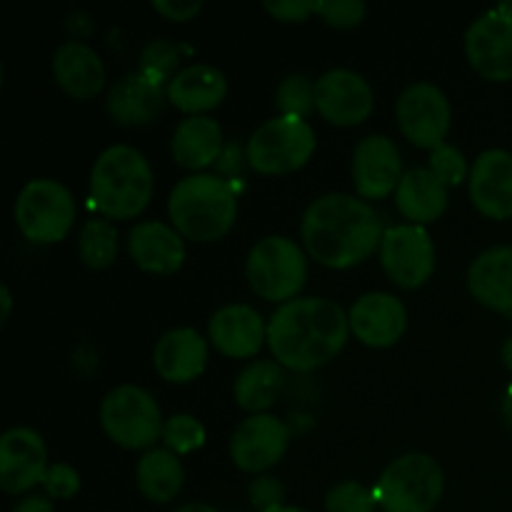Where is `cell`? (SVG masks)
<instances>
[{"instance_id": "obj_32", "label": "cell", "mask_w": 512, "mask_h": 512, "mask_svg": "<svg viewBox=\"0 0 512 512\" xmlns=\"http://www.w3.org/2000/svg\"><path fill=\"white\" fill-rule=\"evenodd\" d=\"M275 103H278L280 115L305 118L308 113L318 110L315 108V83L305 73L285 75L283 83L278 85V93H275Z\"/></svg>"}, {"instance_id": "obj_23", "label": "cell", "mask_w": 512, "mask_h": 512, "mask_svg": "<svg viewBox=\"0 0 512 512\" xmlns=\"http://www.w3.org/2000/svg\"><path fill=\"white\" fill-rule=\"evenodd\" d=\"M468 290L485 308L512 313V245H493L470 263Z\"/></svg>"}, {"instance_id": "obj_46", "label": "cell", "mask_w": 512, "mask_h": 512, "mask_svg": "<svg viewBox=\"0 0 512 512\" xmlns=\"http://www.w3.org/2000/svg\"><path fill=\"white\" fill-rule=\"evenodd\" d=\"M265 512H310V510H303V508H295V505H278V508H270Z\"/></svg>"}, {"instance_id": "obj_24", "label": "cell", "mask_w": 512, "mask_h": 512, "mask_svg": "<svg viewBox=\"0 0 512 512\" xmlns=\"http://www.w3.org/2000/svg\"><path fill=\"white\" fill-rule=\"evenodd\" d=\"M170 103L190 115H205V110L218 108L228 95V78L210 63H190L175 73L165 88Z\"/></svg>"}, {"instance_id": "obj_38", "label": "cell", "mask_w": 512, "mask_h": 512, "mask_svg": "<svg viewBox=\"0 0 512 512\" xmlns=\"http://www.w3.org/2000/svg\"><path fill=\"white\" fill-rule=\"evenodd\" d=\"M248 498L250 503H253V508L265 512L283 505L285 488L280 485L278 478H273V475H258V478L248 485Z\"/></svg>"}, {"instance_id": "obj_44", "label": "cell", "mask_w": 512, "mask_h": 512, "mask_svg": "<svg viewBox=\"0 0 512 512\" xmlns=\"http://www.w3.org/2000/svg\"><path fill=\"white\" fill-rule=\"evenodd\" d=\"M175 512H218V510L208 503H185V505H180Z\"/></svg>"}, {"instance_id": "obj_14", "label": "cell", "mask_w": 512, "mask_h": 512, "mask_svg": "<svg viewBox=\"0 0 512 512\" xmlns=\"http://www.w3.org/2000/svg\"><path fill=\"white\" fill-rule=\"evenodd\" d=\"M315 108L333 125H360L373 113V88L355 70L330 68L315 80Z\"/></svg>"}, {"instance_id": "obj_35", "label": "cell", "mask_w": 512, "mask_h": 512, "mask_svg": "<svg viewBox=\"0 0 512 512\" xmlns=\"http://www.w3.org/2000/svg\"><path fill=\"white\" fill-rule=\"evenodd\" d=\"M430 170L443 180L445 185H458L463 183L465 178H470V168L468 160H465L463 150L455 148L450 143H440L430 150Z\"/></svg>"}, {"instance_id": "obj_27", "label": "cell", "mask_w": 512, "mask_h": 512, "mask_svg": "<svg viewBox=\"0 0 512 512\" xmlns=\"http://www.w3.org/2000/svg\"><path fill=\"white\" fill-rule=\"evenodd\" d=\"M175 163L188 170H203L223 155V128L210 115H188L173 130L170 140Z\"/></svg>"}, {"instance_id": "obj_21", "label": "cell", "mask_w": 512, "mask_h": 512, "mask_svg": "<svg viewBox=\"0 0 512 512\" xmlns=\"http://www.w3.org/2000/svg\"><path fill=\"white\" fill-rule=\"evenodd\" d=\"M53 78L70 98L90 100L103 90L105 65L100 53L85 40H68L58 45L50 60Z\"/></svg>"}, {"instance_id": "obj_19", "label": "cell", "mask_w": 512, "mask_h": 512, "mask_svg": "<svg viewBox=\"0 0 512 512\" xmlns=\"http://www.w3.org/2000/svg\"><path fill=\"white\" fill-rule=\"evenodd\" d=\"M208 338L228 358H253L268 340V325L253 305L230 303L208 320Z\"/></svg>"}, {"instance_id": "obj_20", "label": "cell", "mask_w": 512, "mask_h": 512, "mask_svg": "<svg viewBox=\"0 0 512 512\" xmlns=\"http://www.w3.org/2000/svg\"><path fill=\"white\" fill-rule=\"evenodd\" d=\"M128 253L145 273L170 275L183 268L185 240L173 225L160 220H140L128 235Z\"/></svg>"}, {"instance_id": "obj_37", "label": "cell", "mask_w": 512, "mask_h": 512, "mask_svg": "<svg viewBox=\"0 0 512 512\" xmlns=\"http://www.w3.org/2000/svg\"><path fill=\"white\" fill-rule=\"evenodd\" d=\"M43 490L53 500H70L80 490V473L68 463L48 465L43 475Z\"/></svg>"}, {"instance_id": "obj_28", "label": "cell", "mask_w": 512, "mask_h": 512, "mask_svg": "<svg viewBox=\"0 0 512 512\" xmlns=\"http://www.w3.org/2000/svg\"><path fill=\"white\" fill-rule=\"evenodd\" d=\"M185 470L180 455L168 448L145 450L135 465V485L150 503H170L183 490Z\"/></svg>"}, {"instance_id": "obj_22", "label": "cell", "mask_w": 512, "mask_h": 512, "mask_svg": "<svg viewBox=\"0 0 512 512\" xmlns=\"http://www.w3.org/2000/svg\"><path fill=\"white\" fill-rule=\"evenodd\" d=\"M153 365L168 383H190L208 365V340L195 328L168 330L155 343Z\"/></svg>"}, {"instance_id": "obj_34", "label": "cell", "mask_w": 512, "mask_h": 512, "mask_svg": "<svg viewBox=\"0 0 512 512\" xmlns=\"http://www.w3.org/2000/svg\"><path fill=\"white\" fill-rule=\"evenodd\" d=\"M325 510L328 512H375L378 510V498L370 488L355 483V480H343L333 485L325 495Z\"/></svg>"}, {"instance_id": "obj_7", "label": "cell", "mask_w": 512, "mask_h": 512, "mask_svg": "<svg viewBox=\"0 0 512 512\" xmlns=\"http://www.w3.org/2000/svg\"><path fill=\"white\" fill-rule=\"evenodd\" d=\"M313 125L298 115H275L248 138L245 160L263 175H283L303 168L315 153Z\"/></svg>"}, {"instance_id": "obj_12", "label": "cell", "mask_w": 512, "mask_h": 512, "mask_svg": "<svg viewBox=\"0 0 512 512\" xmlns=\"http://www.w3.org/2000/svg\"><path fill=\"white\" fill-rule=\"evenodd\" d=\"M380 265L398 288L415 290L435 273V245L423 225H393L385 228L380 243Z\"/></svg>"}, {"instance_id": "obj_18", "label": "cell", "mask_w": 512, "mask_h": 512, "mask_svg": "<svg viewBox=\"0 0 512 512\" xmlns=\"http://www.w3.org/2000/svg\"><path fill=\"white\" fill-rule=\"evenodd\" d=\"M470 200L493 220L512 218V153L490 148L475 158L468 178Z\"/></svg>"}, {"instance_id": "obj_5", "label": "cell", "mask_w": 512, "mask_h": 512, "mask_svg": "<svg viewBox=\"0 0 512 512\" xmlns=\"http://www.w3.org/2000/svg\"><path fill=\"white\" fill-rule=\"evenodd\" d=\"M245 278L255 295L283 305L303 290L308 280V255L288 235H265L248 250Z\"/></svg>"}, {"instance_id": "obj_29", "label": "cell", "mask_w": 512, "mask_h": 512, "mask_svg": "<svg viewBox=\"0 0 512 512\" xmlns=\"http://www.w3.org/2000/svg\"><path fill=\"white\" fill-rule=\"evenodd\" d=\"M283 370L275 360H253L238 373L233 385L235 403L250 415L265 413L283 390Z\"/></svg>"}, {"instance_id": "obj_43", "label": "cell", "mask_w": 512, "mask_h": 512, "mask_svg": "<svg viewBox=\"0 0 512 512\" xmlns=\"http://www.w3.org/2000/svg\"><path fill=\"white\" fill-rule=\"evenodd\" d=\"M500 410H503V418H505V423H508V428H512V385L508 390H505L503 405H500Z\"/></svg>"}, {"instance_id": "obj_13", "label": "cell", "mask_w": 512, "mask_h": 512, "mask_svg": "<svg viewBox=\"0 0 512 512\" xmlns=\"http://www.w3.org/2000/svg\"><path fill=\"white\" fill-rule=\"evenodd\" d=\"M290 445V428L270 413H255L240 420L230 435V460L243 473H258L280 463Z\"/></svg>"}, {"instance_id": "obj_11", "label": "cell", "mask_w": 512, "mask_h": 512, "mask_svg": "<svg viewBox=\"0 0 512 512\" xmlns=\"http://www.w3.org/2000/svg\"><path fill=\"white\" fill-rule=\"evenodd\" d=\"M465 53L483 78L512 80V3L480 13L465 30Z\"/></svg>"}, {"instance_id": "obj_3", "label": "cell", "mask_w": 512, "mask_h": 512, "mask_svg": "<svg viewBox=\"0 0 512 512\" xmlns=\"http://www.w3.org/2000/svg\"><path fill=\"white\" fill-rule=\"evenodd\" d=\"M168 215L183 238L213 243L233 228L238 218V193L223 175L193 173L170 190Z\"/></svg>"}, {"instance_id": "obj_15", "label": "cell", "mask_w": 512, "mask_h": 512, "mask_svg": "<svg viewBox=\"0 0 512 512\" xmlns=\"http://www.w3.org/2000/svg\"><path fill=\"white\" fill-rule=\"evenodd\" d=\"M48 470V448L38 430L10 428L0 438V488L8 495H20L43 483Z\"/></svg>"}, {"instance_id": "obj_40", "label": "cell", "mask_w": 512, "mask_h": 512, "mask_svg": "<svg viewBox=\"0 0 512 512\" xmlns=\"http://www.w3.org/2000/svg\"><path fill=\"white\" fill-rule=\"evenodd\" d=\"M153 8L173 23H185L203 10L200 0H153Z\"/></svg>"}, {"instance_id": "obj_1", "label": "cell", "mask_w": 512, "mask_h": 512, "mask_svg": "<svg viewBox=\"0 0 512 512\" xmlns=\"http://www.w3.org/2000/svg\"><path fill=\"white\" fill-rule=\"evenodd\" d=\"M383 235L378 210L358 195L325 193L300 218L305 253L325 268L345 270L363 263L380 248Z\"/></svg>"}, {"instance_id": "obj_4", "label": "cell", "mask_w": 512, "mask_h": 512, "mask_svg": "<svg viewBox=\"0 0 512 512\" xmlns=\"http://www.w3.org/2000/svg\"><path fill=\"white\" fill-rule=\"evenodd\" d=\"M153 188L150 160L133 145H108L90 170L93 205L105 218L128 220L140 215L153 198Z\"/></svg>"}, {"instance_id": "obj_26", "label": "cell", "mask_w": 512, "mask_h": 512, "mask_svg": "<svg viewBox=\"0 0 512 512\" xmlns=\"http://www.w3.org/2000/svg\"><path fill=\"white\" fill-rule=\"evenodd\" d=\"M450 188L430 168H413L403 175L395 190L400 215L413 225H428L448 210Z\"/></svg>"}, {"instance_id": "obj_16", "label": "cell", "mask_w": 512, "mask_h": 512, "mask_svg": "<svg viewBox=\"0 0 512 512\" xmlns=\"http://www.w3.org/2000/svg\"><path fill=\"white\" fill-rule=\"evenodd\" d=\"M403 160L388 135H365L353 150V183L360 198L380 200L395 193L403 180Z\"/></svg>"}, {"instance_id": "obj_8", "label": "cell", "mask_w": 512, "mask_h": 512, "mask_svg": "<svg viewBox=\"0 0 512 512\" xmlns=\"http://www.w3.org/2000/svg\"><path fill=\"white\" fill-rule=\"evenodd\" d=\"M100 425L125 450H153L163 438V413L153 395L140 385H118L100 405Z\"/></svg>"}, {"instance_id": "obj_2", "label": "cell", "mask_w": 512, "mask_h": 512, "mask_svg": "<svg viewBox=\"0 0 512 512\" xmlns=\"http://www.w3.org/2000/svg\"><path fill=\"white\" fill-rule=\"evenodd\" d=\"M348 313L330 298H295L268 320V345L283 368L310 373L328 365L345 348Z\"/></svg>"}, {"instance_id": "obj_39", "label": "cell", "mask_w": 512, "mask_h": 512, "mask_svg": "<svg viewBox=\"0 0 512 512\" xmlns=\"http://www.w3.org/2000/svg\"><path fill=\"white\" fill-rule=\"evenodd\" d=\"M318 3L320 0H265L263 8L285 23H303L308 15L318 13Z\"/></svg>"}, {"instance_id": "obj_33", "label": "cell", "mask_w": 512, "mask_h": 512, "mask_svg": "<svg viewBox=\"0 0 512 512\" xmlns=\"http://www.w3.org/2000/svg\"><path fill=\"white\" fill-rule=\"evenodd\" d=\"M165 448L173 450L175 455L193 453V450L203 448L205 443V428L195 415L178 413L173 418L165 420L163 425V438Z\"/></svg>"}, {"instance_id": "obj_41", "label": "cell", "mask_w": 512, "mask_h": 512, "mask_svg": "<svg viewBox=\"0 0 512 512\" xmlns=\"http://www.w3.org/2000/svg\"><path fill=\"white\" fill-rule=\"evenodd\" d=\"M13 512H55V505L48 495H28L15 505Z\"/></svg>"}, {"instance_id": "obj_30", "label": "cell", "mask_w": 512, "mask_h": 512, "mask_svg": "<svg viewBox=\"0 0 512 512\" xmlns=\"http://www.w3.org/2000/svg\"><path fill=\"white\" fill-rule=\"evenodd\" d=\"M118 230L110 220L103 218H90L83 225L78 238V253L88 268L93 270H105L115 263L118 258Z\"/></svg>"}, {"instance_id": "obj_25", "label": "cell", "mask_w": 512, "mask_h": 512, "mask_svg": "<svg viewBox=\"0 0 512 512\" xmlns=\"http://www.w3.org/2000/svg\"><path fill=\"white\" fill-rule=\"evenodd\" d=\"M168 98L163 85L153 83L143 73H128L110 85L105 95V110L118 125H145L158 118L163 100Z\"/></svg>"}, {"instance_id": "obj_42", "label": "cell", "mask_w": 512, "mask_h": 512, "mask_svg": "<svg viewBox=\"0 0 512 512\" xmlns=\"http://www.w3.org/2000/svg\"><path fill=\"white\" fill-rule=\"evenodd\" d=\"M0 305H3V313H0V323H8L10 310H13V295H10L8 285H0Z\"/></svg>"}, {"instance_id": "obj_45", "label": "cell", "mask_w": 512, "mask_h": 512, "mask_svg": "<svg viewBox=\"0 0 512 512\" xmlns=\"http://www.w3.org/2000/svg\"><path fill=\"white\" fill-rule=\"evenodd\" d=\"M500 360H503L505 368H508L510 373H512V335H510L508 340H505L503 348H500Z\"/></svg>"}, {"instance_id": "obj_9", "label": "cell", "mask_w": 512, "mask_h": 512, "mask_svg": "<svg viewBox=\"0 0 512 512\" xmlns=\"http://www.w3.org/2000/svg\"><path fill=\"white\" fill-rule=\"evenodd\" d=\"M75 213L78 205L68 185L53 178L28 180L15 198V223L30 243L50 245L63 240L73 228Z\"/></svg>"}, {"instance_id": "obj_6", "label": "cell", "mask_w": 512, "mask_h": 512, "mask_svg": "<svg viewBox=\"0 0 512 512\" xmlns=\"http://www.w3.org/2000/svg\"><path fill=\"white\" fill-rule=\"evenodd\" d=\"M445 490L443 468L425 453L395 458L375 485V498L383 512H433Z\"/></svg>"}, {"instance_id": "obj_17", "label": "cell", "mask_w": 512, "mask_h": 512, "mask_svg": "<svg viewBox=\"0 0 512 512\" xmlns=\"http://www.w3.org/2000/svg\"><path fill=\"white\" fill-rule=\"evenodd\" d=\"M350 333L370 348H390L408 328V308L393 293L373 290L350 305Z\"/></svg>"}, {"instance_id": "obj_31", "label": "cell", "mask_w": 512, "mask_h": 512, "mask_svg": "<svg viewBox=\"0 0 512 512\" xmlns=\"http://www.w3.org/2000/svg\"><path fill=\"white\" fill-rule=\"evenodd\" d=\"M178 63L180 48L165 38L148 40L143 50H140V73L158 85L170 83L175 78V73L180 70Z\"/></svg>"}, {"instance_id": "obj_36", "label": "cell", "mask_w": 512, "mask_h": 512, "mask_svg": "<svg viewBox=\"0 0 512 512\" xmlns=\"http://www.w3.org/2000/svg\"><path fill=\"white\" fill-rule=\"evenodd\" d=\"M368 13L363 0H320L318 15L333 28H355Z\"/></svg>"}, {"instance_id": "obj_10", "label": "cell", "mask_w": 512, "mask_h": 512, "mask_svg": "<svg viewBox=\"0 0 512 512\" xmlns=\"http://www.w3.org/2000/svg\"><path fill=\"white\" fill-rule=\"evenodd\" d=\"M395 118H398L400 133L410 143L433 150L435 145L445 143L453 110H450V100L440 90V85L430 83V80H415V83L405 85L403 93L398 95Z\"/></svg>"}]
</instances>
